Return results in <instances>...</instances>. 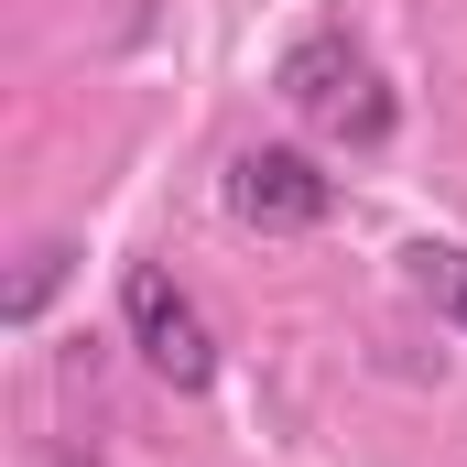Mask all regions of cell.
<instances>
[{
	"mask_svg": "<svg viewBox=\"0 0 467 467\" xmlns=\"http://www.w3.org/2000/svg\"><path fill=\"white\" fill-rule=\"evenodd\" d=\"M272 88H283V109H294V119H316V130L348 141V152H380V141L402 130L391 88H380V66L358 55L348 33H305V44L272 66Z\"/></svg>",
	"mask_w": 467,
	"mask_h": 467,
	"instance_id": "6da1fadb",
	"label": "cell"
},
{
	"mask_svg": "<svg viewBox=\"0 0 467 467\" xmlns=\"http://www.w3.org/2000/svg\"><path fill=\"white\" fill-rule=\"evenodd\" d=\"M119 316H130V348L141 369L163 380V391H218V337H207V316H196V294L163 272V261H130L119 272Z\"/></svg>",
	"mask_w": 467,
	"mask_h": 467,
	"instance_id": "7a4b0ae2",
	"label": "cell"
},
{
	"mask_svg": "<svg viewBox=\"0 0 467 467\" xmlns=\"http://www.w3.org/2000/svg\"><path fill=\"white\" fill-rule=\"evenodd\" d=\"M218 196H229L239 229H261V239H294V229H327V218H337V174H327L316 152H294V141H250V152H229Z\"/></svg>",
	"mask_w": 467,
	"mask_h": 467,
	"instance_id": "3957f363",
	"label": "cell"
},
{
	"mask_svg": "<svg viewBox=\"0 0 467 467\" xmlns=\"http://www.w3.org/2000/svg\"><path fill=\"white\" fill-rule=\"evenodd\" d=\"M66 272H77V239H33L22 272H11V294H0V327H33V316L66 294Z\"/></svg>",
	"mask_w": 467,
	"mask_h": 467,
	"instance_id": "277c9868",
	"label": "cell"
},
{
	"mask_svg": "<svg viewBox=\"0 0 467 467\" xmlns=\"http://www.w3.org/2000/svg\"><path fill=\"white\" fill-rule=\"evenodd\" d=\"M402 272H413V294H424V305H435V316L467 337V250H446V239H413V250H402Z\"/></svg>",
	"mask_w": 467,
	"mask_h": 467,
	"instance_id": "5b68a950",
	"label": "cell"
}]
</instances>
